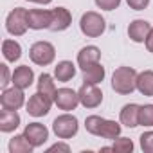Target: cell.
Returning <instances> with one entry per match:
<instances>
[{
  "label": "cell",
  "mask_w": 153,
  "mask_h": 153,
  "mask_svg": "<svg viewBox=\"0 0 153 153\" xmlns=\"http://www.w3.org/2000/svg\"><path fill=\"white\" fill-rule=\"evenodd\" d=\"M137 72L131 67H119L112 76V88L121 96H130L137 88Z\"/></svg>",
  "instance_id": "6da1fadb"
},
{
  "label": "cell",
  "mask_w": 153,
  "mask_h": 153,
  "mask_svg": "<svg viewBox=\"0 0 153 153\" xmlns=\"http://www.w3.org/2000/svg\"><path fill=\"white\" fill-rule=\"evenodd\" d=\"M79 29H81V33H83L85 36H88V38H97V36H101V34L105 33L106 22H105V18H103L99 13H96V11H87V13L81 16V20H79Z\"/></svg>",
  "instance_id": "7a4b0ae2"
},
{
  "label": "cell",
  "mask_w": 153,
  "mask_h": 153,
  "mask_svg": "<svg viewBox=\"0 0 153 153\" xmlns=\"http://www.w3.org/2000/svg\"><path fill=\"white\" fill-rule=\"evenodd\" d=\"M27 16H29V11L24 9V7H16L13 9L9 15H7V20H6V29L9 34L13 36H24L27 27H29V22H27Z\"/></svg>",
  "instance_id": "3957f363"
},
{
  "label": "cell",
  "mask_w": 153,
  "mask_h": 153,
  "mask_svg": "<svg viewBox=\"0 0 153 153\" xmlns=\"http://www.w3.org/2000/svg\"><path fill=\"white\" fill-rule=\"evenodd\" d=\"M29 58L33 63L40 65V67H47L54 61L56 58V49L52 43L49 42H36L31 49H29Z\"/></svg>",
  "instance_id": "277c9868"
},
{
  "label": "cell",
  "mask_w": 153,
  "mask_h": 153,
  "mask_svg": "<svg viewBox=\"0 0 153 153\" xmlns=\"http://www.w3.org/2000/svg\"><path fill=\"white\" fill-rule=\"evenodd\" d=\"M79 130V124H78V119L70 114H63L59 117L54 119L52 123V131L56 133L58 139H72Z\"/></svg>",
  "instance_id": "5b68a950"
},
{
  "label": "cell",
  "mask_w": 153,
  "mask_h": 153,
  "mask_svg": "<svg viewBox=\"0 0 153 153\" xmlns=\"http://www.w3.org/2000/svg\"><path fill=\"white\" fill-rule=\"evenodd\" d=\"M78 94H79V103L85 108H97L103 103V92L97 88V85L83 83Z\"/></svg>",
  "instance_id": "8992f818"
},
{
  "label": "cell",
  "mask_w": 153,
  "mask_h": 153,
  "mask_svg": "<svg viewBox=\"0 0 153 153\" xmlns=\"http://www.w3.org/2000/svg\"><path fill=\"white\" fill-rule=\"evenodd\" d=\"M24 103H25V96H24V90L18 87L4 88L2 96H0V105L6 110H18L24 106Z\"/></svg>",
  "instance_id": "52a82bcc"
},
{
  "label": "cell",
  "mask_w": 153,
  "mask_h": 153,
  "mask_svg": "<svg viewBox=\"0 0 153 153\" xmlns=\"http://www.w3.org/2000/svg\"><path fill=\"white\" fill-rule=\"evenodd\" d=\"M52 103H54V101H51L47 96L36 92L34 96L29 97V103H27V114L33 115V117H43V115L49 114Z\"/></svg>",
  "instance_id": "ba28073f"
},
{
  "label": "cell",
  "mask_w": 153,
  "mask_h": 153,
  "mask_svg": "<svg viewBox=\"0 0 153 153\" xmlns=\"http://www.w3.org/2000/svg\"><path fill=\"white\" fill-rule=\"evenodd\" d=\"M54 103H56V106L59 110L72 112V110H76V106L79 105V94L74 92L72 88H59V90H56Z\"/></svg>",
  "instance_id": "9c48e42d"
},
{
  "label": "cell",
  "mask_w": 153,
  "mask_h": 153,
  "mask_svg": "<svg viewBox=\"0 0 153 153\" xmlns=\"http://www.w3.org/2000/svg\"><path fill=\"white\" fill-rule=\"evenodd\" d=\"M24 135L27 137V140L34 146V148H40L47 142L49 139V130L42 124V123H29L24 130Z\"/></svg>",
  "instance_id": "30bf717a"
},
{
  "label": "cell",
  "mask_w": 153,
  "mask_h": 153,
  "mask_svg": "<svg viewBox=\"0 0 153 153\" xmlns=\"http://www.w3.org/2000/svg\"><path fill=\"white\" fill-rule=\"evenodd\" d=\"M27 22H29V29H34V31L51 29L52 11H47V9H31L29 16H27Z\"/></svg>",
  "instance_id": "8fae6325"
},
{
  "label": "cell",
  "mask_w": 153,
  "mask_h": 153,
  "mask_svg": "<svg viewBox=\"0 0 153 153\" xmlns=\"http://www.w3.org/2000/svg\"><path fill=\"white\" fill-rule=\"evenodd\" d=\"M33 81H34V72H33L31 67L20 65V67L15 68V72H13V81H11L13 87H18L22 90H25V88H29L33 85Z\"/></svg>",
  "instance_id": "7c38bea8"
},
{
  "label": "cell",
  "mask_w": 153,
  "mask_h": 153,
  "mask_svg": "<svg viewBox=\"0 0 153 153\" xmlns=\"http://www.w3.org/2000/svg\"><path fill=\"white\" fill-rule=\"evenodd\" d=\"M99 59H101V51L96 45H87L78 52V65L81 67V70L99 63Z\"/></svg>",
  "instance_id": "4fadbf2b"
},
{
  "label": "cell",
  "mask_w": 153,
  "mask_h": 153,
  "mask_svg": "<svg viewBox=\"0 0 153 153\" xmlns=\"http://www.w3.org/2000/svg\"><path fill=\"white\" fill-rule=\"evenodd\" d=\"M149 31H151V25H149V22H146V20H133V22L128 25V36H130V40L135 42V43L146 42Z\"/></svg>",
  "instance_id": "5bb4252c"
},
{
  "label": "cell",
  "mask_w": 153,
  "mask_h": 153,
  "mask_svg": "<svg viewBox=\"0 0 153 153\" xmlns=\"http://www.w3.org/2000/svg\"><path fill=\"white\" fill-rule=\"evenodd\" d=\"M72 24V15L68 13V9L65 7H56L52 9V24H51V31H65L68 29Z\"/></svg>",
  "instance_id": "9a60e30c"
},
{
  "label": "cell",
  "mask_w": 153,
  "mask_h": 153,
  "mask_svg": "<svg viewBox=\"0 0 153 153\" xmlns=\"http://www.w3.org/2000/svg\"><path fill=\"white\" fill-rule=\"evenodd\" d=\"M18 126H20V115L16 114V110H6V108H2V112H0V131L11 133Z\"/></svg>",
  "instance_id": "2e32d148"
},
{
  "label": "cell",
  "mask_w": 153,
  "mask_h": 153,
  "mask_svg": "<svg viewBox=\"0 0 153 153\" xmlns=\"http://www.w3.org/2000/svg\"><path fill=\"white\" fill-rule=\"evenodd\" d=\"M139 110H140V106L135 105V103L124 105L123 110H121V115H119L121 124H124V126H128V128L139 126Z\"/></svg>",
  "instance_id": "e0dca14e"
},
{
  "label": "cell",
  "mask_w": 153,
  "mask_h": 153,
  "mask_svg": "<svg viewBox=\"0 0 153 153\" xmlns=\"http://www.w3.org/2000/svg\"><path fill=\"white\" fill-rule=\"evenodd\" d=\"M76 76V65L72 61H59L56 67H54V78L61 83H67L70 81L72 78Z\"/></svg>",
  "instance_id": "ac0fdd59"
},
{
  "label": "cell",
  "mask_w": 153,
  "mask_h": 153,
  "mask_svg": "<svg viewBox=\"0 0 153 153\" xmlns=\"http://www.w3.org/2000/svg\"><path fill=\"white\" fill-rule=\"evenodd\" d=\"M105 67L101 63H96L88 68L83 70V83H90V85H99L105 79Z\"/></svg>",
  "instance_id": "d6986e66"
},
{
  "label": "cell",
  "mask_w": 153,
  "mask_h": 153,
  "mask_svg": "<svg viewBox=\"0 0 153 153\" xmlns=\"http://www.w3.org/2000/svg\"><path fill=\"white\" fill-rule=\"evenodd\" d=\"M137 90L142 96H153V70H144L137 76Z\"/></svg>",
  "instance_id": "ffe728a7"
},
{
  "label": "cell",
  "mask_w": 153,
  "mask_h": 153,
  "mask_svg": "<svg viewBox=\"0 0 153 153\" xmlns=\"http://www.w3.org/2000/svg\"><path fill=\"white\" fill-rule=\"evenodd\" d=\"M56 90H58V88H56V85H54V81H52V76L43 72L40 78H38V92L43 94V96H47L51 101H54Z\"/></svg>",
  "instance_id": "44dd1931"
},
{
  "label": "cell",
  "mask_w": 153,
  "mask_h": 153,
  "mask_svg": "<svg viewBox=\"0 0 153 153\" xmlns=\"http://www.w3.org/2000/svg\"><path fill=\"white\" fill-rule=\"evenodd\" d=\"M2 54H4V58H6L7 61L15 63V61H18L20 56H22V47H20V43L15 42V40H4V42H2Z\"/></svg>",
  "instance_id": "7402d4cb"
},
{
  "label": "cell",
  "mask_w": 153,
  "mask_h": 153,
  "mask_svg": "<svg viewBox=\"0 0 153 153\" xmlns=\"http://www.w3.org/2000/svg\"><path fill=\"white\" fill-rule=\"evenodd\" d=\"M34 146L27 140L25 135H15L9 140V153H31Z\"/></svg>",
  "instance_id": "603a6c76"
},
{
  "label": "cell",
  "mask_w": 153,
  "mask_h": 153,
  "mask_svg": "<svg viewBox=\"0 0 153 153\" xmlns=\"http://www.w3.org/2000/svg\"><path fill=\"white\" fill-rule=\"evenodd\" d=\"M119 135H121V124L115 123V121H108L106 119L103 128H101V131H99V137L108 139V140H115Z\"/></svg>",
  "instance_id": "cb8c5ba5"
},
{
  "label": "cell",
  "mask_w": 153,
  "mask_h": 153,
  "mask_svg": "<svg viewBox=\"0 0 153 153\" xmlns=\"http://www.w3.org/2000/svg\"><path fill=\"white\" fill-rule=\"evenodd\" d=\"M105 121H106V119H103V117H99V115H88V117H87V121H85V128H87V131H88V133H92V135H97V137H99V131H101V128H103Z\"/></svg>",
  "instance_id": "d4e9b609"
},
{
  "label": "cell",
  "mask_w": 153,
  "mask_h": 153,
  "mask_svg": "<svg viewBox=\"0 0 153 153\" xmlns=\"http://www.w3.org/2000/svg\"><path fill=\"white\" fill-rule=\"evenodd\" d=\"M112 151L115 153H131L133 151V142L128 137H117L112 144Z\"/></svg>",
  "instance_id": "484cf974"
},
{
  "label": "cell",
  "mask_w": 153,
  "mask_h": 153,
  "mask_svg": "<svg viewBox=\"0 0 153 153\" xmlns=\"http://www.w3.org/2000/svg\"><path fill=\"white\" fill-rule=\"evenodd\" d=\"M139 124L153 126V105H144L139 110Z\"/></svg>",
  "instance_id": "4316f807"
},
{
  "label": "cell",
  "mask_w": 153,
  "mask_h": 153,
  "mask_svg": "<svg viewBox=\"0 0 153 153\" xmlns=\"http://www.w3.org/2000/svg\"><path fill=\"white\" fill-rule=\"evenodd\" d=\"M140 148H142L144 153L153 151V131H144L140 135Z\"/></svg>",
  "instance_id": "83f0119b"
},
{
  "label": "cell",
  "mask_w": 153,
  "mask_h": 153,
  "mask_svg": "<svg viewBox=\"0 0 153 153\" xmlns=\"http://www.w3.org/2000/svg\"><path fill=\"white\" fill-rule=\"evenodd\" d=\"M96 6L105 11H114L121 6V0H96Z\"/></svg>",
  "instance_id": "f1b7e54d"
},
{
  "label": "cell",
  "mask_w": 153,
  "mask_h": 153,
  "mask_svg": "<svg viewBox=\"0 0 153 153\" xmlns=\"http://www.w3.org/2000/svg\"><path fill=\"white\" fill-rule=\"evenodd\" d=\"M0 70H2V81H0V85H2V88H7V85L13 81V76L9 74V67L6 63L0 65Z\"/></svg>",
  "instance_id": "f546056e"
},
{
  "label": "cell",
  "mask_w": 153,
  "mask_h": 153,
  "mask_svg": "<svg viewBox=\"0 0 153 153\" xmlns=\"http://www.w3.org/2000/svg\"><path fill=\"white\" fill-rule=\"evenodd\" d=\"M128 2V6L131 7V9H135V11H142V9H146L148 6H149V0H126Z\"/></svg>",
  "instance_id": "4dcf8cb0"
},
{
  "label": "cell",
  "mask_w": 153,
  "mask_h": 153,
  "mask_svg": "<svg viewBox=\"0 0 153 153\" xmlns=\"http://www.w3.org/2000/svg\"><path fill=\"white\" fill-rule=\"evenodd\" d=\"M47 151H49V153H54V151H65V153H68V151H70V146L65 144V142H56V144H52Z\"/></svg>",
  "instance_id": "1f68e13d"
},
{
  "label": "cell",
  "mask_w": 153,
  "mask_h": 153,
  "mask_svg": "<svg viewBox=\"0 0 153 153\" xmlns=\"http://www.w3.org/2000/svg\"><path fill=\"white\" fill-rule=\"evenodd\" d=\"M146 49H148L149 52H153V27H151V31H149V34H148V38H146Z\"/></svg>",
  "instance_id": "d6a6232c"
},
{
  "label": "cell",
  "mask_w": 153,
  "mask_h": 153,
  "mask_svg": "<svg viewBox=\"0 0 153 153\" xmlns=\"http://www.w3.org/2000/svg\"><path fill=\"white\" fill-rule=\"evenodd\" d=\"M27 2H34V4H43V6H47V4L52 2V0H27Z\"/></svg>",
  "instance_id": "836d02e7"
}]
</instances>
